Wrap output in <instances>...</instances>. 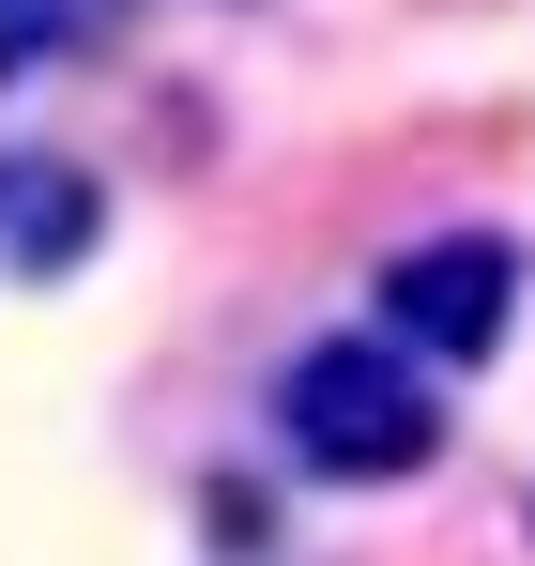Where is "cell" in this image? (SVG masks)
<instances>
[{
	"mask_svg": "<svg viewBox=\"0 0 535 566\" xmlns=\"http://www.w3.org/2000/svg\"><path fill=\"white\" fill-rule=\"evenodd\" d=\"M275 444L322 490H398V474L444 460V398L398 337H306L291 382H275Z\"/></svg>",
	"mask_w": 535,
	"mask_h": 566,
	"instance_id": "1",
	"label": "cell"
},
{
	"mask_svg": "<svg viewBox=\"0 0 535 566\" xmlns=\"http://www.w3.org/2000/svg\"><path fill=\"white\" fill-rule=\"evenodd\" d=\"M367 306H382L367 337H398L413 368H490L505 322H521V245H505V230H429V245L382 261Z\"/></svg>",
	"mask_w": 535,
	"mask_h": 566,
	"instance_id": "2",
	"label": "cell"
},
{
	"mask_svg": "<svg viewBox=\"0 0 535 566\" xmlns=\"http://www.w3.org/2000/svg\"><path fill=\"white\" fill-rule=\"evenodd\" d=\"M92 230H107V185L62 169V154H0V276H77Z\"/></svg>",
	"mask_w": 535,
	"mask_h": 566,
	"instance_id": "3",
	"label": "cell"
},
{
	"mask_svg": "<svg viewBox=\"0 0 535 566\" xmlns=\"http://www.w3.org/2000/svg\"><path fill=\"white\" fill-rule=\"evenodd\" d=\"M62 15H77V0H0V77H31V62H62Z\"/></svg>",
	"mask_w": 535,
	"mask_h": 566,
	"instance_id": "4",
	"label": "cell"
}]
</instances>
